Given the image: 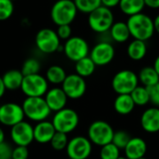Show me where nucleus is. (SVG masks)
I'll list each match as a JSON object with an SVG mask.
<instances>
[{
  "mask_svg": "<svg viewBox=\"0 0 159 159\" xmlns=\"http://www.w3.org/2000/svg\"><path fill=\"white\" fill-rule=\"evenodd\" d=\"M127 24L129 29L130 36L134 39L146 41L155 34L154 20L143 12L129 17Z\"/></svg>",
  "mask_w": 159,
  "mask_h": 159,
  "instance_id": "nucleus-1",
  "label": "nucleus"
},
{
  "mask_svg": "<svg viewBox=\"0 0 159 159\" xmlns=\"http://www.w3.org/2000/svg\"><path fill=\"white\" fill-rule=\"evenodd\" d=\"M77 11L74 0H58L51 7L50 17L57 26L71 25L77 15Z\"/></svg>",
  "mask_w": 159,
  "mask_h": 159,
  "instance_id": "nucleus-2",
  "label": "nucleus"
},
{
  "mask_svg": "<svg viewBox=\"0 0 159 159\" xmlns=\"http://www.w3.org/2000/svg\"><path fill=\"white\" fill-rule=\"evenodd\" d=\"M21 107L24 116L35 122L45 121L51 113V110L43 97H27Z\"/></svg>",
  "mask_w": 159,
  "mask_h": 159,
  "instance_id": "nucleus-3",
  "label": "nucleus"
},
{
  "mask_svg": "<svg viewBox=\"0 0 159 159\" xmlns=\"http://www.w3.org/2000/svg\"><path fill=\"white\" fill-rule=\"evenodd\" d=\"M114 22L115 18L112 10L103 6H101L93 10L88 17L89 28L98 34H103L110 31Z\"/></svg>",
  "mask_w": 159,
  "mask_h": 159,
  "instance_id": "nucleus-4",
  "label": "nucleus"
},
{
  "mask_svg": "<svg viewBox=\"0 0 159 159\" xmlns=\"http://www.w3.org/2000/svg\"><path fill=\"white\" fill-rule=\"evenodd\" d=\"M115 130L112 126L103 120H97L90 124L88 130V137L91 143L103 146L112 143Z\"/></svg>",
  "mask_w": 159,
  "mask_h": 159,
  "instance_id": "nucleus-5",
  "label": "nucleus"
},
{
  "mask_svg": "<svg viewBox=\"0 0 159 159\" xmlns=\"http://www.w3.org/2000/svg\"><path fill=\"white\" fill-rule=\"evenodd\" d=\"M79 123V116L77 113L70 108H63L53 116L52 124L56 131L68 134L74 131Z\"/></svg>",
  "mask_w": 159,
  "mask_h": 159,
  "instance_id": "nucleus-6",
  "label": "nucleus"
},
{
  "mask_svg": "<svg viewBox=\"0 0 159 159\" xmlns=\"http://www.w3.org/2000/svg\"><path fill=\"white\" fill-rule=\"evenodd\" d=\"M138 75L131 70L117 72L112 80V88L118 95L130 94L139 85Z\"/></svg>",
  "mask_w": 159,
  "mask_h": 159,
  "instance_id": "nucleus-7",
  "label": "nucleus"
},
{
  "mask_svg": "<svg viewBox=\"0 0 159 159\" xmlns=\"http://www.w3.org/2000/svg\"><path fill=\"white\" fill-rule=\"evenodd\" d=\"M35 45L37 48L45 54H51L61 48L60 37L55 31L49 28H43L37 32L35 35Z\"/></svg>",
  "mask_w": 159,
  "mask_h": 159,
  "instance_id": "nucleus-8",
  "label": "nucleus"
},
{
  "mask_svg": "<svg viewBox=\"0 0 159 159\" xmlns=\"http://www.w3.org/2000/svg\"><path fill=\"white\" fill-rule=\"evenodd\" d=\"M20 89L27 97H43L48 90V80L39 74L26 75Z\"/></svg>",
  "mask_w": 159,
  "mask_h": 159,
  "instance_id": "nucleus-9",
  "label": "nucleus"
},
{
  "mask_svg": "<svg viewBox=\"0 0 159 159\" xmlns=\"http://www.w3.org/2000/svg\"><path fill=\"white\" fill-rule=\"evenodd\" d=\"M65 56L75 62L88 57L89 54V46L88 42L81 36H71L66 40L63 46Z\"/></svg>",
  "mask_w": 159,
  "mask_h": 159,
  "instance_id": "nucleus-10",
  "label": "nucleus"
},
{
  "mask_svg": "<svg viewBox=\"0 0 159 159\" xmlns=\"http://www.w3.org/2000/svg\"><path fill=\"white\" fill-rule=\"evenodd\" d=\"M92 143L89 138L76 136L71 139L67 144L66 152L69 158L87 159L91 154Z\"/></svg>",
  "mask_w": 159,
  "mask_h": 159,
  "instance_id": "nucleus-11",
  "label": "nucleus"
},
{
  "mask_svg": "<svg viewBox=\"0 0 159 159\" xmlns=\"http://www.w3.org/2000/svg\"><path fill=\"white\" fill-rule=\"evenodd\" d=\"M61 89L68 98L76 100L85 94L87 90V83L84 77L77 74H72L66 76L61 84Z\"/></svg>",
  "mask_w": 159,
  "mask_h": 159,
  "instance_id": "nucleus-12",
  "label": "nucleus"
},
{
  "mask_svg": "<svg viewBox=\"0 0 159 159\" xmlns=\"http://www.w3.org/2000/svg\"><path fill=\"white\" fill-rule=\"evenodd\" d=\"M10 137L16 146H27L34 141V127L25 121H21L11 127Z\"/></svg>",
  "mask_w": 159,
  "mask_h": 159,
  "instance_id": "nucleus-13",
  "label": "nucleus"
},
{
  "mask_svg": "<svg viewBox=\"0 0 159 159\" xmlns=\"http://www.w3.org/2000/svg\"><path fill=\"white\" fill-rule=\"evenodd\" d=\"M24 113L22 107L14 102H7L0 106V123L13 127L16 124L23 121Z\"/></svg>",
  "mask_w": 159,
  "mask_h": 159,
  "instance_id": "nucleus-14",
  "label": "nucleus"
},
{
  "mask_svg": "<svg viewBox=\"0 0 159 159\" xmlns=\"http://www.w3.org/2000/svg\"><path fill=\"white\" fill-rule=\"evenodd\" d=\"M116 50L114 46L105 41L96 44L89 53V57L96 66H104L109 64L114 60Z\"/></svg>",
  "mask_w": 159,
  "mask_h": 159,
  "instance_id": "nucleus-15",
  "label": "nucleus"
},
{
  "mask_svg": "<svg viewBox=\"0 0 159 159\" xmlns=\"http://www.w3.org/2000/svg\"><path fill=\"white\" fill-rule=\"evenodd\" d=\"M68 97L61 88H53L45 95V101L51 112H58L65 108Z\"/></svg>",
  "mask_w": 159,
  "mask_h": 159,
  "instance_id": "nucleus-16",
  "label": "nucleus"
},
{
  "mask_svg": "<svg viewBox=\"0 0 159 159\" xmlns=\"http://www.w3.org/2000/svg\"><path fill=\"white\" fill-rule=\"evenodd\" d=\"M141 125L144 131L156 133L159 131V108L152 107L146 109L141 116Z\"/></svg>",
  "mask_w": 159,
  "mask_h": 159,
  "instance_id": "nucleus-17",
  "label": "nucleus"
},
{
  "mask_svg": "<svg viewBox=\"0 0 159 159\" xmlns=\"http://www.w3.org/2000/svg\"><path fill=\"white\" fill-rule=\"evenodd\" d=\"M56 129L52 122L47 120L38 122L35 127H34V138L39 143H50L53 138Z\"/></svg>",
  "mask_w": 159,
  "mask_h": 159,
  "instance_id": "nucleus-18",
  "label": "nucleus"
},
{
  "mask_svg": "<svg viewBox=\"0 0 159 159\" xmlns=\"http://www.w3.org/2000/svg\"><path fill=\"white\" fill-rule=\"evenodd\" d=\"M124 150L127 158L139 159L145 156L147 151V144L143 139L140 137H133L130 139Z\"/></svg>",
  "mask_w": 159,
  "mask_h": 159,
  "instance_id": "nucleus-19",
  "label": "nucleus"
},
{
  "mask_svg": "<svg viewBox=\"0 0 159 159\" xmlns=\"http://www.w3.org/2000/svg\"><path fill=\"white\" fill-rule=\"evenodd\" d=\"M135 107V103L130 94H119L115 100L114 108L119 115L126 116L130 114Z\"/></svg>",
  "mask_w": 159,
  "mask_h": 159,
  "instance_id": "nucleus-20",
  "label": "nucleus"
},
{
  "mask_svg": "<svg viewBox=\"0 0 159 159\" xmlns=\"http://www.w3.org/2000/svg\"><path fill=\"white\" fill-rule=\"evenodd\" d=\"M109 32L112 39L116 43H125L130 37V33L128 24L124 21L114 22Z\"/></svg>",
  "mask_w": 159,
  "mask_h": 159,
  "instance_id": "nucleus-21",
  "label": "nucleus"
},
{
  "mask_svg": "<svg viewBox=\"0 0 159 159\" xmlns=\"http://www.w3.org/2000/svg\"><path fill=\"white\" fill-rule=\"evenodd\" d=\"M24 75L20 70H9L2 76L4 85L7 89L15 90L20 89Z\"/></svg>",
  "mask_w": 159,
  "mask_h": 159,
  "instance_id": "nucleus-22",
  "label": "nucleus"
},
{
  "mask_svg": "<svg viewBox=\"0 0 159 159\" xmlns=\"http://www.w3.org/2000/svg\"><path fill=\"white\" fill-rule=\"evenodd\" d=\"M127 53L132 61L143 60L147 53V46L145 41L133 39L127 48Z\"/></svg>",
  "mask_w": 159,
  "mask_h": 159,
  "instance_id": "nucleus-23",
  "label": "nucleus"
},
{
  "mask_svg": "<svg viewBox=\"0 0 159 159\" xmlns=\"http://www.w3.org/2000/svg\"><path fill=\"white\" fill-rule=\"evenodd\" d=\"M120 10L127 16L130 17L141 13L144 8V0H120Z\"/></svg>",
  "mask_w": 159,
  "mask_h": 159,
  "instance_id": "nucleus-24",
  "label": "nucleus"
},
{
  "mask_svg": "<svg viewBox=\"0 0 159 159\" xmlns=\"http://www.w3.org/2000/svg\"><path fill=\"white\" fill-rule=\"evenodd\" d=\"M139 81L145 88H151L159 82V75L154 67L146 66L143 67L138 75Z\"/></svg>",
  "mask_w": 159,
  "mask_h": 159,
  "instance_id": "nucleus-25",
  "label": "nucleus"
},
{
  "mask_svg": "<svg viewBox=\"0 0 159 159\" xmlns=\"http://www.w3.org/2000/svg\"><path fill=\"white\" fill-rule=\"evenodd\" d=\"M75 74L82 77H89L90 76L96 69V64L91 60L89 56L85 57L75 62Z\"/></svg>",
  "mask_w": 159,
  "mask_h": 159,
  "instance_id": "nucleus-26",
  "label": "nucleus"
},
{
  "mask_svg": "<svg viewBox=\"0 0 159 159\" xmlns=\"http://www.w3.org/2000/svg\"><path fill=\"white\" fill-rule=\"evenodd\" d=\"M67 75L64 69L59 65H52L50 66L46 73V78L48 82L55 85L62 84L64 79L66 78Z\"/></svg>",
  "mask_w": 159,
  "mask_h": 159,
  "instance_id": "nucleus-27",
  "label": "nucleus"
},
{
  "mask_svg": "<svg viewBox=\"0 0 159 159\" xmlns=\"http://www.w3.org/2000/svg\"><path fill=\"white\" fill-rule=\"evenodd\" d=\"M130 96L135 103V105L144 106L150 102V93L147 88L143 86H138L131 93Z\"/></svg>",
  "mask_w": 159,
  "mask_h": 159,
  "instance_id": "nucleus-28",
  "label": "nucleus"
},
{
  "mask_svg": "<svg viewBox=\"0 0 159 159\" xmlns=\"http://www.w3.org/2000/svg\"><path fill=\"white\" fill-rule=\"evenodd\" d=\"M74 2L77 10L85 14H89L102 6L101 0H74Z\"/></svg>",
  "mask_w": 159,
  "mask_h": 159,
  "instance_id": "nucleus-29",
  "label": "nucleus"
},
{
  "mask_svg": "<svg viewBox=\"0 0 159 159\" xmlns=\"http://www.w3.org/2000/svg\"><path fill=\"white\" fill-rule=\"evenodd\" d=\"M20 71L24 76L38 74L40 71V62L34 58H29L23 62Z\"/></svg>",
  "mask_w": 159,
  "mask_h": 159,
  "instance_id": "nucleus-30",
  "label": "nucleus"
},
{
  "mask_svg": "<svg viewBox=\"0 0 159 159\" xmlns=\"http://www.w3.org/2000/svg\"><path fill=\"white\" fill-rule=\"evenodd\" d=\"M119 148L116 147L113 143L102 146L100 152L101 159H118L120 157Z\"/></svg>",
  "mask_w": 159,
  "mask_h": 159,
  "instance_id": "nucleus-31",
  "label": "nucleus"
},
{
  "mask_svg": "<svg viewBox=\"0 0 159 159\" xmlns=\"http://www.w3.org/2000/svg\"><path fill=\"white\" fill-rule=\"evenodd\" d=\"M68 143H69V141L67 138V134L59 132V131L55 132L53 138L50 141V144H51L52 148L57 151H61L63 149H66Z\"/></svg>",
  "mask_w": 159,
  "mask_h": 159,
  "instance_id": "nucleus-32",
  "label": "nucleus"
},
{
  "mask_svg": "<svg viewBox=\"0 0 159 159\" xmlns=\"http://www.w3.org/2000/svg\"><path fill=\"white\" fill-rule=\"evenodd\" d=\"M131 138L132 137L127 131L117 130V131H115L114 133L112 143L119 149H125V147L127 146V144L129 143Z\"/></svg>",
  "mask_w": 159,
  "mask_h": 159,
  "instance_id": "nucleus-33",
  "label": "nucleus"
},
{
  "mask_svg": "<svg viewBox=\"0 0 159 159\" xmlns=\"http://www.w3.org/2000/svg\"><path fill=\"white\" fill-rule=\"evenodd\" d=\"M14 12V5L11 0H0V20L9 19Z\"/></svg>",
  "mask_w": 159,
  "mask_h": 159,
  "instance_id": "nucleus-34",
  "label": "nucleus"
},
{
  "mask_svg": "<svg viewBox=\"0 0 159 159\" xmlns=\"http://www.w3.org/2000/svg\"><path fill=\"white\" fill-rule=\"evenodd\" d=\"M58 36L60 39L62 40H68L71 35H72V28L70 24H64V25H60L58 26V29L56 31Z\"/></svg>",
  "mask_w": 159,
  "mask_h": 159,
  "instance_id": "nucleus-35",
  "label": "nucleus"
},
{
  "mask_svg": "<svg viewBox=\"0 0 159 159\" xmlns=\"http://www.w3.org/2000/svg\"><path fill=\"white\" fill-rule=\"evenodd\" d=\"M28 157L27 146H16L12 151V159H28Z\"/></svg>",
  "mask_w": 159,
  "mask_h": 159,
  "instance_id": "nucleus-36",
  "label": "nucleus"
},
{
  "mask_svg": "<svg viewBox=\"0 0 159 159\" xmlns=\"http://www.w3.org/2000/svg\"><path fill=\"white\" fill-rule=\"evenodd\" d=\"M12 151L8 143L3 142L0 143V159H12Z\"/></svg>",
  "mask_w": 159,
  "mask_h": 159,
  "instance_id": "nucleus-37",
  "label": "nucleus"
},
{
  "mask_svg": "<svg viewBox=\"0 0 159 159\" xmlns=\"http://www.w3.org/2000/svg\"><path fill=\"white\" fill-rule=\"evenodd\" d=\"M147 89L150 93V102L154 105L159 107V82L157 85Z\"/></svg>",
  "mask_w": 159,
  "mask_h": 159,
  "instance_id": "nucleus-38",
  "label": "nucleus"
},
{
  "mask_svg": "<svg viewBox=\"0 0 159 159\" xmlns=\"http://www.w3.org/2000/svg\"><path fill=\"white\" fill-rule=\"evenodd\" d=\"M102 1V6L108 7V8H113L117 6H119L120 0H101Z\"/></svg>",
  "mask_w": 159,
  "mask_h": 159,
  "instance_id": "nucleus-39",
  "label": "nucleus"
},
{
  "mask_svg": "<svg viewBox=\"0 0 159 159\" xmlns=\"http://www.w3.org/2000/svg\"><path fill=\"white\" fill-rule=\"evenodd\" d=\"M144 5L149 8L157 9L159 8V0H144Z\"/></svg>",
  "mask_w": 159,
  "mask_h": 159,
  "instance_id": "nucleus-40",
  "label": "nucleus"
},
{
  "mask_svg": "<svg viewBox=\"0 0 159 159\" xmlns=\"http://www.w3.org/2000/svg\"><path fill=\"white\" fill-rule=\"evenodd\" d=\"M6 87L4 85V82H3V79L2 77L0 76V98L3 97V95L5 94V91H6Z\"/></svg>",
  "mask_w": 159,
  "mask_h": 159,
  "instance_id": "nucleus-41",
  "label": "nucleus"
},
{
  "mask_svg": "<svg viewBox=\"0 0 159 159\" xmlns=\"http://www.w3.org/2000/svg\"><path fill=\"white\" fill-rule=\"evenodd\" d=\"M154 27H155V32H157L159 34V14L154 19Z\"/></svg>",
  "mask_w": 159,
  "mask_h": 159,
  "instance_id": "nucleus-42",
  "label": "nucleus"
},
{
  "mask_svg": "<svg viewBox=\"0 0 159 159\" xmlns=\"http://www.w3.org/2000/svg\"><path fill=\"white\" fill-rule=\"evenodd\" d=\"M153 67L155 68V70L157 71V73L159 75V55L156 58L155 62H154V66H153Z\"/></svg>",
  "mask_w": 159,
  "mask_h": 159,
  "instance_id": "nucleus-43",
  "label": "nucleus"
},
{
  "mask_svg": "<svg viewBox=\"0 0 159 159\" xmlns=\"http://www.w3.org/2000/svg\"><path fill=\"white\" fill-rule=\"evenodd\" d=\"M4 140H5V133H4L3 129L0 128V143H3V142H5Z\"/></svg>",
  "mask_w": 159,
  "mask_h": 159,
  "instance_id": "nucleus-44",
  "label": "nucleus"
},
{
  "mask_svg": "<svg viewBox=\"0 0 159 159\" xmlns=\"http://www.w3.org/2000/svg\"><path fill=\"white\" fill-rule=\"evenodd\" d=\"M118 159H129V158H127L126 157H119Z\"/></svg>",
  "mask_w": 159,
  "mask_h": 159,
  "instance_id": "nucleus-45",
  "label": "nucleus"
},
{
  "mask_svg": "<svg viewBox=\"0 0 159 159\" xmlns=\"http://www.w3.org/2000/svg\"><path fill=\"white\" fill-rule=\"evenodd\" d=\"M139 159H146V158H145V157H141V158H139Z\"/></svg>",
  "mask_w": 159,
  "mask_h": 159,
  "instance_id": "nucleus-46",
  "label": "nucleus"
},
{
  "mask_svg": "<svg viewBox=\"0 0 159 159\" xmlns=\"http://www.w3.org/2000/svg\"><path fill=\"white\" fill-rule=\"evenodd\" d=\"M11 1H14V0H11Z\"/></svg>",
  "mask_w": 159,
  "mask_h": 159,
  "instance_id": "nucleus-47",
  "label": "nucleus"
},
{
  "mask_svg": "<svg viewBox=\"0 0 159 159\" xmlns=\"http://www.w3.org/2000/svg\"><path fill=\"white\" fill-rule=\"evenodd\" d=\"M68 159H72V158H68Z\"/></svg>",
  "mask_w": 159,
  "mask_h": 159,
  "instance_id": "nucleus-48",
  "label": "nucleus"
}]
</instances>
